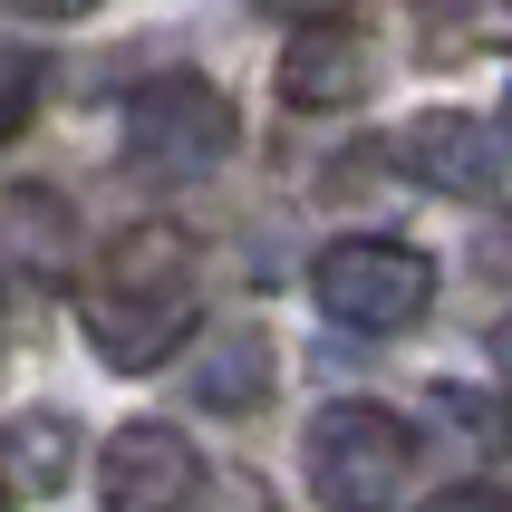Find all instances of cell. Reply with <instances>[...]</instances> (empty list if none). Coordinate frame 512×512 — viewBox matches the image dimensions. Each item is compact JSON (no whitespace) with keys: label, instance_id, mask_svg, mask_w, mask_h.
<instances>
[{"label":"cell","instance_id":"obj_1","mask_svg":"<svg viewBox=\"0 0 512 512\" xmlns=\"http://www.w3.org/2000/svg\"><path fill=\"white\" fill-rule=\"evenodd\" d=\"M78 319H87V348H97L116 377L174 358V339L194 329V242L174 223H126L107 252L87 261Z\"/></svg>","mask_w":512,"mask_h":512},{"label":"cell","instance_id":"obj_2","mask_svg":"<svg viewBox=\"0 0 512 512\" xmlns=\"http://www.w3.org/2000/svg\"><path fill=\"white\" fill-rule=\"evenodd\" d=\"M232 145H242V116H232V97L213 78H194V68L145 78L136 97H126V155H136L155 184H203Z\"/></svg>","mask_w":512,"mask_h":512},{"label":"cell","instance_id":"obj_3","mask_svg":"<svg viewBox=\"0 0 512 512\" xmlns=\"http://www.w3.org/2000/svg\"><path fill=\"white\" fill-rule=\"evenodd\" d=\"M300 464H310V493L329 512H387L416 474V435L387 416V406H319L310 435H300Z\"/></svg>","mask_w":512,"mask_h":512},{"label":"cell","instance_id":"obj_4","mask_svg":"<svg viewBox=\"0 0 512 512\" xmlns=\"http://www.w3.org/2000/svg\"><path fill=\"white\" fill-rule=\"evenodd\" d=\"M319 310L339 319V329H416L435 300V261L416 252V242H377V232H358V242H329L310 271Z\"/></svg>","mask_w":512,"mask_h":512},{"label":"cell","instance_id":"obj_5","mask_svg":"<svg viewBox=\"0 0 512 512\" xmlns=\"http://www.w3.org/2000/svg\"><path fill=\"white\" fill-rule=\"evenodd\" d=\"M97 484H107V512H184V503H194V484H203V464H194V445H184V426L136 416V426L107 435Z\"/></svg>","mask_w":512,"mask_h":512},{"label":"cell","instance_id":"obj_6","mask_svg":"<svg viewBox=\"0 0 512 512\" xmlns=\"http://www.w3.org/2000/svg\"><path fill=\"white\" fill-rule=\"evenodd\" d=\"M377 87V39L348 20H310L300 39L281 49V97L300 116H329V107H358Z\"/></svg>","mask_w":512,"mask_h":512},{"label":"cell","instance_id":"obj_7","mask_svg":"<svg viewBox=\"0 0 512 512\" xmlns=\"http://www.w3.org/2000/svg\"><path fill=\"white\" fill-rule=\"evenodd\" d=\"M397 155H406V174L416 184H435V194H493L503 184V136H493L484 116H464V107H435V116H416L397 136Z\"/></svg>","mask_w":512,"mask_h":512},{"label":"cell","instance_id":"obj_8","mask_svg":"<svg viewBox=\"0 0 512 512\" xmlns=\"http://www.w3.org/2000/svg\"><path fill=\"white\" fill-rule=\"evenodd\" d=\"M194 406H213V416H252V406H271V339L261 329H213V339L194 348Z\"/></svg>","mask_w":512,"mask_h":512},{"label":"cell","instance_id":"obj_9","mask_svg":"<svg viewBox=\"0 0 512 512\" xmlns=\"http://www.w3.org/2000/svg\"><path fill=\"white\" fill-rule=\"evenodd\" d=\"M0 484H20V493L78 484V426H68L58 406H20V416L0 426Z\"/></svg>","mask_w":512,"mask_h":512},{"label":"cell","instance_id":"obj_10","mask_svg":"<svg viewBox=\"0 0 512 512\" xmlns=\"http://www.w3.org/2000/svg\"><path fill=\"white\" fill-rule=\"evenodd\" d=\"M0 252L20 261V271H78V213H68L49 184L0 194Z\"/></svg>","mask_w":512,"mask_h":512},{"label":"cell","instance_id":"obj_11","mask_svg":"<svg viewBox=\"0 0 512 512\" xmlns=\"http://www.w3.org/2000/svg\"><path fill=\"white\" fill-rule=\"evenodd\" d=\"M39 87H49L39 49H29V39H0V136H20V126H29V107H39Z\"/></svg>","mask_w":512,"mask_h":512},{"label":"cell","instance_id":"obj_12","mask_svg":"<svg viewBox=\"0 0 512 512\" xmlns=\"http://www.w3.org/2000/svg\"><path fill=\"white\" fill-rule=\"evenodd\" d=\"M184 512H281V503H271V493H261L252 474H203Z\"/></svg>","mask_w":512,"mask_h":512},{"label":"cell","instance_id":"obj_13","mask_svg":"<svg viewBox=\"0 0 512 512\" xmlns=\"http://www.w3.org/2000/svg\"><path fill=\"white\" fill-rule=\"evenodd\" d=\"M435 20H484V29H512V0H416Z\"/></svg>","mask_w":512,"mask_h":512},{"label":"cell","instance_id":"obj_14","mask_svg":"<svg viewBox=\"0 0 512 512\" xmlns=\"http://www.w3.org/2000/svg\"><path fill=\"white\" fill-rule=\"evenodd\" d=\"M426 512H512V493L503 484H455V493H435Z\"/></svg>","mask_w":512,"mask_h":512},{"label":"cell","instance_id":"obj_15","mask_svg":"<svg viewBox=\"0 0 512 512\" xmlns=\"http://www.w3.org/2000/svg\"><path fill=\"white\" fill-rule=\"evenodd\" d=\"M252 10H271V20H300V29H310V20H339L348 0H252Z\"/></svg>","mask_w":512,"mask_h":512},{"label":"cell","instance_id":"obj_16","mask_svg":"<svg viewBox=\"0 0 512 512\" xmlns=\"http://www.w3.org/2000/svg\"><path fill=\"white\" fill-rule=\"evenodd\" d=\"M484 281H493V290H512V213L493 223V242H484Z\"/></svg>","mask_w":512,"mask_h":512},{"label":"cell","instance_id":"obj_17","mask_svg":"<svg viewBox=\"0 0 512 512\" xmlns=\"http://www.w3.org/2000/svg\"><path fill=\"white\" fill-rule=\"evenodd\" d=\"M20 20H78V10H97V0H10Z\"/></svg>","mask_w":512,"mask_h":512},{"label":"cell","instance_id":"obj_18","mask_svg":"<svg viewBox=\"0 0 512 512\" xmlns=\"http://www.w3.org/2000/svg\"><path fill=\"white\" fill-rule=\"evenodd\" d=\"M493 358H503V377H512V329H503V348H493Z\"/></svg>","mask_w":512,"mask_h":512},{"label":"cell","instance_id":"obj_19","mask_svg":"<svg viewBox=\"0 0 512 512\" xmlns=\"http://www.w3.org/2000/svg\"><path fill=\"white\" fill-rule=\"evenodd\" d=\"M0 512H10V493H0Z\"/></svg>","mask_w":512,"mask_h":512}]
</instances>
